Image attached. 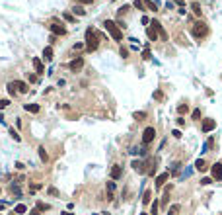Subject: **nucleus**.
Segmentation results:
<instances>
[{
	"label": "nucleus",
	"instance_id": "nucleus-16",
	"mask_svg": "<svg viewBox=\"0 0 222 215\" xmlns=\"http://www.w3.org/2000/svg\"><path fill=\"white\" fill-rule=\"evenodd\" d=\"M113 192H115V182H107V200H109V201L115 197Z\"/></svg>",
	"mask_w": 222,
	"mask_h": 215
},
{
	"label": "nucleus",
	"instance_id": "nucleus-33",
	"mask_svg": "<svg viewBox=\"0 0 222 215\" xmlns=\"http://www.w3.org/2000/svg\"><path fill=\"white\" fill-rule=\"evenodd\" d=\"M152 215H158V201L152 204Z\"/></svg>",
	"mask_w": 222,
	"mask_h": 215
},
{
	"label": "nucleus",
	"instance_id": "nucleus-20",
	"mask_svg": "<svg viewBox=\"0 0 222 215\" xmlns=\"http://www.w3.org/2000/svg\"><path fill=\"white\" fill-rule=\"evenodd\" d=\"M133 117L137 119V121H142V119H146V114H144V111H134Z\"/></svg>",
	"mask_w": 222,
	"mask_h": 215
},
{
	"label": "nucleus",
	"instance_id": "nucleus-29",
	"mask_svg": "<svg viewBox=\"0 0 222 215\" xmlns=\"http://www.w3.org/2000/svg\"><path fill=\"white\" fill-rule=\"evenodd\" d=\"M191 10L195 12L197 16H201V14H203V12H201V6H199V4H193V8H191Z\"/></svg>",
	"mask_w": 222,
	"mask_h": 215
},
{
	"label": "nucleus",
	"instance_id": "nucleus-34",
	"mask_svg": "<svg viewBox=\"0 0 222 215\" xmlns=\"http://www.w3.org/2000/svg\"><path fill=\"white\" fill-rule=\"evenodd\" d=\"M171 135H174L175 139H181V135H183V133H181V131H179V129H174V133H171Z\"/></svg>",
	"mask_w": 222,
	"mask_h": 215
},
{
	"label": "nucleus",
	"instance_id": "nucleus-21",
	"mask_svg": "<svg viewBox=\"0 0 222 215\" xmlns=\"http://www.w3.org/2000/svg\"><path fill=\"white\" fill-rule=\"evenodd\" d=\"M27 211V207L23 204H20V205H16V209H14V213H18V215H22V213H26Z\"/></svg>",
	"mask_w": 222,
	"mask_h": 215
},
{
	"label": "nucleus",
	"instance_id": "nucleus-41",
	"mask_svg": "<svg viewBox=\"0 0 222 215\" xmlns=\"http://www.w3.org/2000/svg\"><path fill=\"white\" fill-rule=\"evenodd\" d=\"M193 117L199 119V117H201V110H193Z\"/></svg>",
	"mask_w": 222,
	"mask_h": 215
},
{
	"label": "nucleus",
	"instance_id": "nucleus-17",
	"mask_svg": "<svg viewBox=\"0 0 222 215\" xmlns=\"http://www.w3.org/2000/svg\"><path fill=\"white\" fill-rule=\"evenodd\" d=\"M72 12H74L76 16H86V10H84V6H82V4L74 6V8H72Z\"/></svg>",
	"mask_w": 222,
	"mask_h": 215
},
{
	"label": "nucleus",
	"instance_id": "nucleus-15",
	"mask_svg": "<svg viewBox=\"0 0 222 215\" xmlns=\"http://www.w3.org/2000/svg\"><path fill=\"white\" fill-rule=\"evenodd\" d=\"M43 59L45 61H53V47H51V45L43 49Z\"/></svg>",
	"mask_w": 222,
	"mask_h": 215
},
{
	"label": "nucleus",
	"instance_id": "nucleus-46",
	"mask_svg": "<svg viewBox=\"0 0 222 215\" xmlns=\"http://www.w3.org/2000/svg\"><path fill=\"white\" fill-rule=\"evenodd\" d=\"M78 2H80V4H90L92 0H78Z\"/></svg>",
	"mask_w": 222,
	"mask_h": 215
},
{
	"label": "nucleus",
	"instance_id": "nucleus-42",
	"mask_svg": "<svg viewBox=\"0 0 222 215\" xmlns=\"http://www.w3.org/2000/svg\"><path fill=\"white\" fill-rule=\"evenodd\" d=\"M37 209H39V211H41V209H49V205H45V204L39 201V204H37Z\"/></svg>",
	"mask_w": 222,
	"mask_h": 215
},
{
	"label": "nucleus",
	"instance_id": "nucleus-24",
	"mask_svg": "<svg viewBox=\"0 0 222 215\" xmlns=\"http://www.w3.org/2000/svg\"><path fill=\"white\" fill-rule=\"evenodd\" d=\"M142 2H144V6H148L152 12H158V8H156V4L152 2V0H142Z\"/></svg>",
	"mask_w": 222,
	"mask_h": 215
},
{
	"label": "nucleus",
	"instance_id": "nucleus-37",
	"mask_svg": "<svg viewBox=\"0 0 222 215\" xmlns=\"http://www.w3.org/2000/svg\"><path fill=\"white\" fill-rule=\"evenodd\" d=\"M154 100H162V92H160V90L154 92Z\"/></svg>",
	"mask_w": 222,
	"mask_h": 215
},
{
	"label": "nucleus",
	"instance_id": "nucleus-38",
	"mask_svg": "<svg viewBox=\"0 0 222 215\" xmlns=\"http://www.w3.org/2000/svg\"><path fill=\"white\" fill-rule=\"evenodd\" d=\"M49 194H51V196H59V190H57V188H49Z\"/></svg>",
	"mask_w": 222,
	"mask_h": 215
},
{
	"label": "nucleus",
	"instance_id": "nucleus-9",
	"mask_svg": "<svg viewBox=\"0 0 222 215\" xmlns=\"http://www.w3.org/2000/svg\"><path fill=\"white\" fill-rule=\"evenodd\" d=\"M214 127H216V121H214V119H205V121H203V131H205V133L212 131Z\"/></svg>",
	"mask_w": 222,
	"mask_h": 215
},
{
	"label": "nucleus",
	"instance_id": "nucleus-10",
	"mask_svg": "<svg viewBox=\"0 0 222 215\" xmlns=\"http://www.w3.org/2000/svg\"><path fill=\"white\" fill-rule=\"evenodd\" d=\"M33 67H35V72L37 74H45V67H43V63H41V59H37V57H33Z\"/></svg>",
	"mask_w": 222,
	"mask_h": 215
},
{
	"label": "nucleus",
	"instance_id": "nucleus-14",
	"mask_svg": "<svg viewBox=\"0 0 222 215\" xmlns=\"http://www.w3.org/2000/svg\"><path fill=\"white\" fill-rule=\"evenodd\" d=\"M195 166H197V170L205 172V170L208 168V164H207V160H203V159H197V160H195Z\"/></svg>",
	"mask_w": 222,
	"mask_h": 215
},
{
	"label": "nucleus",
	"instance_id": "nucleus-8",
	"mask_svg": "<svg viewBox=\"0 0 222 215\" xmlns=\"http://www.w3.org/2000/svg\"><path fill=\"white\" fill-rule=\"evenodd\" d=\"M168 178H170V172H162V174H158V176H156V188L162 190V186L168 182Z\"/></svg>",
	"mask_w": 222,
	"mask_h": 215
},
{
	"label": "nucleus",
	"instance_id": "nucleus-22",
	"mask_svg": "<svg viewBox=\"0 0 222 215\" xmlns=\"http://www.w3.org/2000/svg\"><path fill=\"white\" fill-rule=\"evenodd\" d=\"M8 92H10V96H16V94H18V90H16V86H14V82H8Z\"/></svg>",
	"mask_w": 222,
	"mask_h": 215
},
{
	"label": "nucleus",
	"instance_id": "nucleus-47",
	"mask_svg": "<svg viewBox=\"0 0 222 215\" xmlns=\"http://www.w3.org/2000/svg\"><path fill=\"white\" fill-rule=\"evenodd\" d=\"M63 215H74V213H63Z\"/></svg>",
	"mask_w": 222,
	"mask_h": 215
},
{
	"label": "nucleus",
	"instance_id": "nucleus-18",
	"mask_svg": "<svg viewBox=\"0 0 222 215\" xmlns=\"http://www.w3.org/2000/svg\"><path fill=\"white\" fill-rule=\"evenodd\" d=\"M37 151H39V159L43 160V162H47V160H49V155H47V151H45V147H39Z\"/></svg>",
	"mask_w": 222,
	"mask_h": 215
},
{
	"label": "nucleus",
	"instance_id": "nucleus-1",
	"mask_svg": "<svg viewBox=\"0 0 222 215\" xmlns=\"http://www.w3.org/2000/svg\"><path fill=\"white\" fill-rule=\"evenodd\" d=\"M101 35L100 31H96L94 27H88L86 30V49H88L90 53H94L97 49V45H100V41H101Z\"/></svg>",
	"mask_w": 222,
	"mask_h": 215
},
{
	"label": "nucleus",
	"instance_id": "nucleus-23",
	"mask_svg": "<svg viewBox=\"0 0 222 215\" xmlns=\"http://www.w3.org/2000/svg\"><path fill=\"white\" fill-rule=\"evenodd\" d=\"M10 190H12V194H16L18 197L22 196V190H20V186H18V184H12V186H10Z\"/></svg>",
	"mask_w": 222,
	"mask_h": 215
},
{
	"label": "nucleus",
	"instance_id": "nucleus-2",
	"mask_svg": "<svg viewBox=\"0 0 222 215\" xmlns=\"http://www.w3.org/2000/svg\"><path fill=\"white\" fill-rule=\"evenodd\" d=\"M191 35L195 37V39H203V37H207L208 35V26L205 22H197V24H193V27H191Z\"/></svg>",
	"mask_w": 222,
	"mask_h": 215
},
{
	"label": "nucleus",
	"instance_id": "nucleus-31",
	"mask_svg": "<svg viewBox=\"0 0 222 215\" xmlns=\"http://www.w3.org/2000/svg\"><path fill=\"white\" fill-rule=\"evenodd\" d=\"M8 106H10V100H0V110H4Z\"/></svg>",
	"mask_w": 222,
	"mask_h": 215
},
{
	"label": "nucleus",
	"instance_id": "nucleus-35",
	"mask_svg": "<svg viewBox=\"0 0 222 215\" xmlns=\"http://www.w3.org/2000/svg\"><path fill=\"white\" fill-rule=\"evenodd\" d=\"M10 135H12V137H14V139H16V141H20V135H18V131H14V129H10Z\"/></svg>",
	"mask_w": 222,
	"mask_h": 215
},
{
	"label": "nucleus",
	"instance_id": "nucleus-19",
	"mask_svg": "<svg viewBox=\"0 0 222 215\" xmlns=\"http://www.w3.org/2000/svg\"><path fill=\"white\" fill-rule=\"evenodd\" d=\"M23 108H26V111H31V114H37V111H39V106L37 104H26Z\"/></svg>",
	"mask_w": 222,
	"mask_h": 215
},
{
	"label": "nucleus",
	"instance_id": "nucleus-13",
	"mask_svg": "<svg viewBox=\"0 0 222 215\" xmlns=\"http://www.w3.org/2000/svg\"><path fill=\"white\" fill-rule=\"evenodd\" d=\"M121 174H123L121 166H119V164H115V166L111 168V178H113V180H119V178H121Z\"/></svg>",
	"mask_w": 222,
	"mask_h": 215
},
{
	"label": "nucleus",
	"instance_id": "nucleus-4",
	"mask_svg": "<svg viewBox=\"0 0 222 215\" xmlns=\"http://www.w3.org/2000/svg\"><path fill=\"white\" fill-rule=\"evenodd\" d=\"M154 137H156V129H154V127H146L144 133H142V143H144V145L152 143V141H154Z\"/></svg>",
	"mask_w": 222,
	"mask_h": 215
},
{
	"label": "nucleus",
	"instance_id": "nucleus-12",
	"mask_svg": "<svg viewBox=\"0 0 222 215\" xmlns=\"http://www.w3.org/2000/svg\"><path fill=\"white\" fill-rule=\"evenodd\" d=\"M14 86H16V90L22 92V94H26L27 90H29V86H27L26 82H22V80H14Z\"/></svg>",
	"mask_w": 222,
	"mask_h": 215
},
{
	"label": "nucleus",
	"instance_id": "nucleus-30",
	"mask_svg": "<svg viewBox=\"0 0 222 215\" xmlns=\"http://www.w3.org/2000/svg\"><path fill=\"white\" fill-rule=\"evenodd\" d=\"M201 184H203V186H208V184H212V176H208V178H203V180H201Z\"/></svg>",
	"mask_w": 222,
	"mask_h": 215
},
{
	"label": "nucleus",
	"instance_id": "nucleus-40",
	"mask_svg": "<svg viewBox=\"0 0 222 215\" xmlns=\"http://www.w3.org/2000/svg\"><path fill=\"white\" fill-rule=\"evenodd\" d=\"M27 80H29V82H35L37 76H35V74H29V72H27Z\"/></svg>",
	"mask_w": 222,
	"mask_h": 215
},
{
	"label": "nucleus",
	"instance_id": "nucleus-7",
	"mask_svg": "<svg viewBox=\"0 0 222 215\" xmlns=\"http://www.w3.org/2000/svg\"><path fill=\"white\" fill-rule=\"evenodd\" d=\"M211 172H212V180H222V162L212 164Z\"/></svg>",
	"mask_w": 222,
	"mask_h": 215
},
{
	"label": "nucleus",
	"instance_id": "nucleus-39",
	"mask_svg": "<svg viewBox=\"0 0 222 215\" xmlns=\"http://www.w3.org/2000/svg\"><path fill=\"white\" fill-rule=\"evenodd\" d=\"M72 49H74V51H80V49H84V43H76Z\"/></svg>",
	"mask_w": 222,
	"mask_h": 215
},
{
	"label": "nucleus",
	"instance_id": "nucleus-36",
	"mask_svg": "<svg viewBox=\"0 0 222 215\" xmlns=\"http://www.w3.org/2000/svg\"><path fill=\"white\" fill-rule=\"evenodd\" d=\"M121 57H123V59H127V57H129V51H127L125 47H121Z\"/></svg>",
	"mask_w": 222,
	"mask_h": 215
},
{
	"label": "nucleus",
	"instance_id": "nucleus-27",
	"mask_svg": "<svg viewBox=\"0 0 222 215\" xmlns=\"http://www.w3.org/2000/svg\"><path fill=\"white\" fill-rule=\"evenodd\" d=\"M63 16H64V20H66V22H70V24L76 22V20H74V16H72V14H68V12H64Z\"/></svg>",
	"mask_w": 222,
	"mask_h": 215
},
{
	"label": "nucleus",
	"instance_id": "nucleus-28",
	"mask_svg": "<svg viewBox=\"0 0 222 215\" xmlns=\"http://www.w3.org/2000/svg\"><path fill=\"white\" fill-rule=\"evenodd\" d=\"M177 211H179V205H171V207H170V211H168V215H175Z\"/></svg>",
	"mask_w": 222,
	"mask_h": 215
},
{
	"label": "nucleus",
	"instance_id": "nucleus-48",
	"mask_svg": "<svg viewBox=\"0 0 222 215\" xmlns=\"http://www.w3.org/2000/svg\"><path fill=\"white\" fill-rule=\"evenodd\" d=\"M140 215H148V213H140Z\"/></svg>",
	"mask_w": 222,
	"mask_h": 215
},
{
	"label": "nucleus",
	"instance_id": "nucleus-5",
	"mask_svg": "<svg viewBox=\"0 0 222 215\" xmlns=\"http://www.w3.org/2000/svg\"><path fill=\"white\" fill-rule=\"evenodd\" d=\"M82 67H84V57H76V59H72L70 63H68V69H70L72 72H78Z\"/></svg>",
	"mask_w": 222,
	"mask_h": 215
},
{
	"label": "nucleus",
	"instance_id": "nucleus-25",
	"mask_svg": "<svg viewBox=\"0 0 222 215\" xmlns=\"http://www.w3.org/2000/svg\"><path fill=\"white\" fill-rule=\"evenodd\" d=\"M142 204H150V190H146V192L144 194H142Z\"/></svg>",
	"mask_w": 222,
	"mask_h": 215
},
{
	"label": "nucleus",
	"instance_id": "nucleus-43",
	"mask_svg": "<svg viewBox=\"0 0 222 215\" xmlns=\"http://www.w3.org/2000/svg\"><path fill=\"white\" fill-rule=\"evenodd\" d=\"M142 24L148 26V24H150V18H148V16H142Z\"/></svg>",
	"mask_w": 222,
	"mask_h": 215
},
{
	"label": "nucleus",
	"instance_id": "nucleus-26",
	"mask_svg": "<svg viewBox=\"0 0 222 215\" xmlns=\"http://www.w3.org/2000/svg\"><path fill=\"white\" fill-rule=\"evenodd\" d=\"M133 6L137 8V10H144V2H142V0H134Z\"/></svg>",
	"mask_w": 222,
	"mask_h": 215
},
{
	"label": "nucleus",
	"instance_id": "nucleus-45",
	"mask_svg": "<svg viewBox=\"0 0 222 215\" xmlns=\"http://www.w3.org/2000/svg\"><path fill=\"white\" fill-rule=\"evenodd\" d=\"M31 215H41V213H39V209L35 207V209H31Z\"/></svg>",
	"mask_w": 222,
	"mask_h": 215
},
{
	"label": "nucleus",
	"instance_id": "nucleus-3",
	"mask_svg": "<svg viewBox=\"0 0 222 215\" xmlns=\"http://www.w3.org/2000/svg\"><path fill=\"white\" fill-rule=\"evenodd\" d=\"M103 27L109 31V35L113 37L115 41H121V39H123V34H121V30L117 27V24H115L113 20H105V22H103Z\"/></svg>",
	"mask_w": 222,
	"mask_h": 215
},
{
	"label": "nucleus",
	"instance_id": "nucleus-11",
	"mask_svg": "<svg viewBox=\"0 0 222 215\" xmlns=\"http://www.w3.org/2000/svg\"><path fill=\"white\" fill-rule=\"evenodd\" d=\"M146 35H148L150 41H156V39H158V31H156V27L154 26H146Z\"/></svg>",
	"mask_w": 222,
	"mask_h": 215
},
{
	"label": "nucleus",
	"instance_id": "nucleus-6",
	"mask_svg": "<svg viewBox=\"0 0 222 215\" xmlns=\"http://www.w3.org/2000/svg\"><path fill=\"white\" fill-rule=\"evenodd\" d=\"M49 27H51L53 35H64V34H66V27H64L63 24H59V22H57V20H55V22H53V24H51V26H49Z\"/></svg>",
	"mask_w": 222,
	"mask_h": 215
},
{
	"label": "nucleus",
	"instance_id": "nucleus-44",
	"mask_svg": "<svg viewBox=\"0 0 222 215\" xmlns=\"http://www.w3.org/2000/svg\"><path fill=\"white\" fill-rule=\"evenodd\" d=\"M168 197H170V196H168V194H166V196L162 197V205H164V207H166V205H168Z\"/></svg>",
	"mask_w": 222,
	"mask_h": 215
},
{
	"label": "nucleus",
	"instance_id": "nucleus-32",
	"mask_svg": "<svg viewBox=\"0 0 222 215\" xmlns=\"http://www.w3.org/2000/svg\"><path fill=\"white\" fill-rule=\"evenodd\" d=\"M187 110H189V108L185 106V104H181V106L177 108V111H179V114H187Z\"/></svg>",
	"mask_w": 222,
	"mask_h": 215
}]
</instances>
